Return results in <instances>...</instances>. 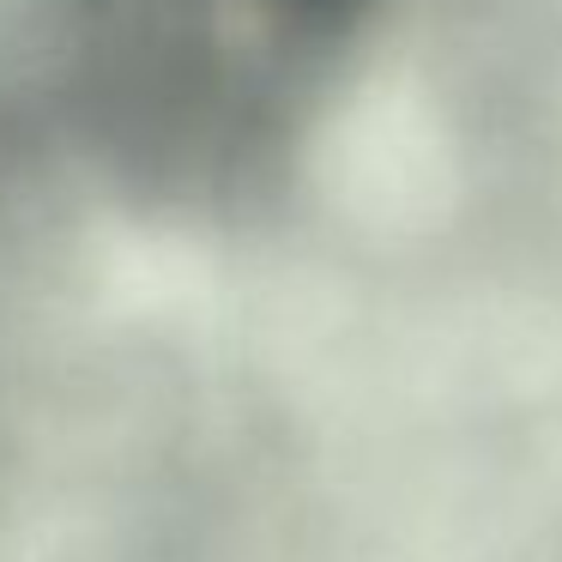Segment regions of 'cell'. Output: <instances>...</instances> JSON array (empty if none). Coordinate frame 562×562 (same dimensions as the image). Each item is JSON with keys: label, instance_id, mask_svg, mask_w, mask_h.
<instances>
[{"label": "cell", "instance_id": "1", "mask_svg": "<svg viewBox=\"0 0 562 562\" xmlns=\"http://www.w3.org/2000/svg\"><path fill=\"white\" fill-rule=\"evenodd\" d=\"M255 7L267 19H279V25H291V31H321V25L351 13L357 0H255Z\"/></svg>", "mask_w": 562, "mask_h": 562}]
</instances>
